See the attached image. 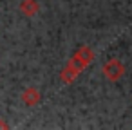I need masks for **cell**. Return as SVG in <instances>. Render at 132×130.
Returning <instances> with one entry per match:
<instances>
[{"mask_svg": "<svg viewBox=\"0 0 132 130\" xmlns=\"http://www.w3.org/2000/svg\"><path fill=\"white\" fill-rule=\"evenodd\" d=\"M101 72H103V76H105L109 81H119V80L125 76V65H123V62H119L118 58H110L109 62L103 63Z\"/></svg>", "mask_w": 132, "mask_h": 130, "instance_id": "cell-1", "label": "cell"}, {"mask_svg": "<svg viewBox=\"0 0 132 130\" xmlns=\"http://www.w3.org/2000/svg\"><path fill=\"white\" fill-rule=\"evenodd\" d=\"M83 69H85V67H83L80 62H76L74 58H71V60H69V63L65 65V69L60 72V81H62V83L71 85V83L78 78V74H80Z\"/></svg>", "mask_w": 132, "mask_h": 130, "instance_id": "cell-2", "label": "cell"}, {"mask_svg": "<svg viewBox=\"0 0 132 130\" xmlns=\"http://www.w3.org/2000/svg\"><path fill=\"white\" fill-rule=\"evenodd\" d=\"M72 58H74L76 62H80L83 67H87V65H90V63L94 62V51H92L89 45H80V47L74 51Z\"/></svg>", "mask_w": 132, "mask_h": 130, "instance_id": "cell-3", "label": "cell"}, {"mask_svg": "<svg viewBox=\"0 0 132 130\" xmlns=\"http://www.w3.org/2000/svg\"><path fill=\"white\" fill-rule=\"evenodd\" d=\"M20 99H22V103H24V105H27V107H35V105H38V103H40L42 94H40V90H38L36 87H27V89H24V92H22Z\"/></svg>", "mask_w": 132, "mask_h": 130, "instance_id": "cell-4", "label": "cell"}, {"mask_svg": "<svg viewBox=\"0 0 132 130\" xmlns=\"http://www.w3.org/2000/svg\"><path fill=\"white\" fill-rule=\"evenodd\" d=\"M18 9H20L22 15L33 18V16H36L40 13V2H38V0H22Z\"/></svg>", "mask_w": 132, "mask_h": 130, "instance_id": "cell-5", "label": "cell"}, {"mask_svg": "<svg viewBox=\"0 0 132 130\" xmlns=\"http://www.w3.org/2000/svg\"><path fill=\"white\" fill-rule=\"evenodd\" d=\"M0 128H9V125H7L4 119H0Z\"/></svg>", "mask_w": 132, "mask_h": 130, "instance_id": "cell-6", "label": "cell"}]
</instances>
